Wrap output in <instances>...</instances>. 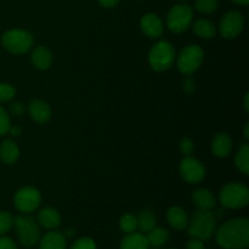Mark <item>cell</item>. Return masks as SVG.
<instances>
[{
  "label": "cell",
  "mask_w": 249,
  "mask_h": 249,
  "mask_svg": "<svg viewBox=\"0 0 249 249\" xmlns=\"http://www.w3.org/2000/svg\"><path fill=\"white\" fill-rule=\"evenodd\" d=\"M203 58V49L197 44H191V45H186L180 51L179 55L175 57V61H177L179 72H181L182 74L191 75L201 67Z\"/></svg>",
  "instance_id": "cell-7"
},
{
  "label": "cell",
  "mask_w": 249,
  "mask_h": 249,
  "mask_svg": "<svg viewBox=\"0 0 249 249\" xmlns=\"http://www.w3.org/2000/svg\"><path fill=\"white\" fill-rule=\"evenodd\" d=\"M53 53L46 46L38 45L32 50L31 61L36 70L46 71L53 65Z\"/></svg>",
  "instance_id": "cell-16"
},
{
  "label": "cell",
  "mask_w": 249,
  "mask_h": 249,
  "mask_svg": "<svg viewBox=\"0 0 249 249\" xmlns=\"http://www.w3.org/2000/svg\"><path fill=\"white\" fill-rule=\"evenodd\" d=\"M19 158V148L11 139H5L0 143V160L7 165L15 164Z\"/></svg>",
  "instance_id": "cell-20"
},
{
  "label": "cell",
  "mask_w": 249,
  "mask_h": 249,
  "mask_svg": "<svg viewBox=\"0 0 249 249\" xmlns=\"http://www.w3.org/2000/svg\"><path fill=\"white\" fill-rule=\"evenodd\" d=\"M97 1H99V4L101 5L102 7H105V9H112V7L117 6L121 0H97Z\"/></svg>",
  "instance_id": "cell-37"
},
{
  "label": "cell",
  "mask_w": 249,
  "mask_h": 249,
  "mask_svg": "<svg viewBox=\"0 0 249 249\" xmlns=\"http://www.w3.org/2000/svg\"><path fill=\"white\" fill-rule=\"evenodd\" d=\"M136 219H138V230L142 233H147L155 226H157V218L151 211H141L139 215H136Z\"/></svg>",
  "instance_id": "cell-24"
},
{
  "label": "cell",
  "mask_w": 249,
  "mask_h": 249,
  "mask_svg": "<svg viewBox=\"0 0 249 249\" xmlns=\"http://www.w3.org/2000/svg\"><path fill=\"white\" fill-rule=\"evenodd\" d=\"M14 228V215L6 211L0 212V236H5Z\"/></svg>",
  "instance_id": "cell-28"
},
{
  "label": "cell",
  "mask_w": 249,
  "mask_h": 249,
  "mask_svg": "<svg viewBox=\"0 0 249 249\" xmlns=\"http://www.w3.org/2000/svg\"><path fill=\"white\" fill-rule=\"evenodd\" d=\"M182 1H185V0H182Z\"/></svg>",
  "instance_id": "cell-44"
},
{
  "label": "cell",
  "mask_w": 249,
  "mask_h": 249,
  "mask_svg": "<svg viewBox=\"0 0 249 249\" xmlns=\"http://www.w3.org/2000/svg\"><path fill=\"white\" fill-rule=\"evenodd\" d=\"M243 27H245L243 15L237 10H231L224 15L219 24L220 36L224 39H235L243 31Z\"/></svg>",
  "instance_id": "cell-11"
},
{
  "label": "cell",
  "mask_w": 249,
  "mask_h": 249,
  "mask_svg": "<svg viewBox=\"0 0 249 249\" xmlns=\"http://www.w3.org/2000/svg\"><path fill=\"white\" fill-rule=\"evenodd\" d=\"M14 228L16 230L18 242L24 248L34 247L40 240V226L38 221L29 214H19L14 216Z\"/></svg>",
  "instance_id": "cell-3"
},
{
  "label": "cell",
  "mask_w": 249,
  "mask_h": 249,
  "mask_svg": "<svg viewBox=\"0 0 249 249\" xmlns=\"http://www.w3.org/2000/svg\"><path fill=\"white\" fill-rule=\"evenodd\" d=\"M189 215L181 207L173 206L167 211V221L172 229L177 231L186 230L189 225Z\"/></svg>",
  "instance_id": "cell-17"
},
{
  "label": "cell",
  "mask_w": 249,
  "mask_h": 249,
  "mask_svg": "<svg viewBox=\"0 0 249 249\" xmlns=\"http://www.w3.org/2000/svg\"><path fill=\"white\" fill-rule=\"evenodd\" d=\"M119 249H150L147 237L142 232L126 233L121 241Z\"/></svg>",
  "instance_id": "cell-21"
},
{
  "label": "cell",
  "mask_w": 249,
  "mask_h": 249,
  "mask_svg": "<svg viewBox=\"0 0 249 249\" xmlns=\"http://www.w3.org/2000/svg\"><path fill=\"white\" fill-rule=\"evenodd\" d=\"M248 129H249V124L247 123V124H246V128H245V138L246 139H249V130H248Z\"/></svg>",
  "instance_id": "cell-41"
},
{
  "label": "cell",
  "mask_w": 249,
  "mask_h": 249,
  "mask_svg": "<svg viewBox=\"0 0 249 249\" xmlns=\"http://www.w3.org/2000/svg\"><path fill=\"white\" fill-rule=\"evenodd\" d=\"M232 150V140L226 133L216 134L212 141V151L214 156L219 158H225L230 155Z\"/></svg>",
  "instance_id": "cell-19"
},
{
  "label": "cell",
  "mask_w": 249,
  "mask_h": 249,
  "mask_svg": "<svg viewBox=\"0 0 249 249\" xmlns=\"http://www.w3.org/2000/svg\"><path fill=\"white\" fill-rule=\"evenodd\" d=\"M194 10L187 4H178L167 15V27L173 33H184L192 23Z\"/></svg>",
  "instance_id": "cell-8"
},
{
  "label": "cell",
  "mask_w": 249,
  "mask_h": 249,
  "mask_svg": "<svg viewBox=\"0 0 249 249\" xmlns=\"http://www.w3.org/2000/svg\"><path fill=\"white\" fill-rule=\"evenodd\" d=\"M27 112L32 121L38 124H46L51 119L53 114L50 105L40 99L32 100L27 106Z\"/></svg>",
  "instance_id": "cell-12"
},
{
  "label": "cell",
  "mask_w": 249,
  "mask_h": 249,
  "mask_svg": "<svg viewBox=\"0 0 249 249\" xmlns=\"http://www.w3.org/2000/svg\"><path fill=\"white\" fill-rule=\"evenodd\" d=\"M235 165L245 175L249 174V145L243 143L235 156Z\"/></svg>",
  "instance_id": "cell-25"
},
{
  "label": "cell",
  "mask_w": 249,
  "mask_h": 249,
  "mask_svg": "<svg viewBox=\"0 0 249 249\" xmlns=\"http://www.w3.org/2000/svg\"><path fill=\"white\" fill-rule=\"evenodd\" d=\"M41 195L33 186H23L15 194L14 206L21 214H31L39 208Z\"/></svg>",
  "instance_id": "cell-9"
},
{
  "label": "cell",
  "mask_w": 249,
  "mask_h": 249,
  "mask_svg": "<svg viewBox=\"0 0 249 249\" xmlns=\"http://www.w3.org/2000/svg\"><path fill=\"white\" fill-rule=\"evenodd\" d=\"M140 28L146 36L157 39L164 32V23L156 14H146L140 19Z\"/></svg>",
  "instance_id": "cell-13"
},
{
  "label": "cell",
  "mask_w": 249,
  "mask_h": 249,
  "mask_svg": "<svg viewBox=\"0 0 249 249\" xmlns=\"http://www.w3.org/2000/svg\"><path fill=\"white\" fill-rule=\"evenodd\" d=\"M232 2H235V4L237 5H247L249 2V0H231Z\"/></svg>",
  "instance_id": "cell-40"
},
{
  "label": "cell",
  "mask_w": 249,
  "mask_h": 249,
  "mask_svg": "<svg viewBox=\"0 0 249 249\" xmlns=\"http://www.w3.org/2000/svg\"><path fill=\"white\" fill-rule=\"evenodd\" d=\"M0 249H18L16 242L7 236H0Z\"/></svg>",
  "instance_id": "cell-34"
},
{
  "label": "cell",
  "mask_w": 249,
  "mask_h": 249,
  "mask_svg": "<svg viewBox=\"0 0 249 249\" xmlns=\"http://www.w3.org/2000/svg\"><path fill=\"white\" fill-rule=\"evenodd\" d=\"M36 221H38L40 228L46 229V230H57L61 225V215L55 208L51 207H45L38 212L36 215Z\"/></svg>",
  "instance_id": "cell-14"
},
{
  "label": "cell",
  "mask_w": 249,
  "mask_h": 249,
  "mask_svg": "<svg viewBox=\"0 0 249 249\" xmlns=\"http://www.w3.org/2000/svg\"><path fill=\"white\" fill-rule=\"evenodd\" d=\"M70 249H97L96 242L90 237L78 238L72 243Z\"/></svg>",
  "instance_id": "cell-30"
},
{
  "label": "cell",
  "mask_w": 249,
  "mask_h": 249,
  "mask_svg": "<svg viewBox=\"0 0 249 249\" xmlns=\"http://www.w3.org/2000/svg\"><path fill=\"white\" fill-rule=\"evenodd\" d=\"M195 9L201 14H213L218 9V0H196Z\"/></svg>",
  "instance_id": "cell-27"
},
{
  "label": "cell",
  "mask_w": 249,
  "mask_h": 249,
  "mask_svg": "<svg viewBox=\"0 0 249 249\" xmlns=\"http://www.w3.org/2000/svg\"><path fill=\"white\" fill-rule=\"evenodd\" d=\"M192 201L201 211H213L216 204L215 196L208 189L195 190L192 194Z\"/></svg>",
  "instance_id": "cell-18"
},
{
  "label": "cell",
  "mask_w": 249,
  "mask_h": 249,
  "mask_svg": "<svg viewBox=\"0 0 249 249\" xmlns=\"http://www.w3.org/2000/svg\"><path fill=\"white\" fill-rule=\"evenodd\" d=\"M10 125H11V121H10L9 113L4 107L0 106V136L6 135Z\"/></svg>",
  "instance_id": "cell-31"
},
{
  "label": "cell",
  "mask_w": 249,
  "mask_h": 249,
  "mask_svg": "<svg viewBox=\"0 0 249 249\" xmlns=\"http://www.w3.org/2000/svg\"><path fill=\"white\" fill-rule=\"evenodd\" d=\"M195 34L202 39H212L215 36L216 28L213 22L206 18H198L192 24Z\"/></svg>",
  "instance_id": "cell-22"
},
{
  "label": "cell",
  "mask_w": 249,
  "mask_h": 249,
  "mask_svg": "<svg viewBox=\"0 0 249 249\" xmlns=\"http://www.w3.org/2000/svg\"><path fill=\"white\" fill-rule=\"evenodd\" d=\"M195 150V143L194 141L190 138H184L180 141V151L184 153L185 156H191Z\"/></svg>",
  "instance_id": "cell-32"
},
{
  "label": "cell",
  "mask_w": 249,
  "mask_h": 249,
  "mask_svg": "<svg viewBox=\"0 0 249 249\" xmlns=\"http://www.w3.org/2000/svg\"><path fill=\"white\" fill-rule=\"evenodd\" d=\"M169 231L165 228H158L155 226L151 231H148L146 233V237H147L148 243H150V247L160 248L163 247L164 245H167V242L169 241Z\"/></svg>",
  "instance_id": "cell-23"
},
{
  "label": "cell",
  "mask_w": 249,
  "mask_h": 249,
  "mask_svg": "<svg viewBox=\"0 0 249 249\" xmlns=\"http://www.w3.org/2000/svg\"><path fill=\"white\" fill-rule=\"evenodd\" d=\"M186 249H206V245H204V241L196 237H191L187 241Z\"/></svg>",
  "instance_id": "cell-35"
},
{
  "label": "cell",
  "mask_w": 249,
  "mask_h": 249,
  "mask_svg": "<svg viewBox=\"0 0 249 249\" xmlns=\"http://www.w3.org/2000/svg\"><path fill=\"white\" fill-rule=\"evenodd\" d=\"M119 228L125 233L135 232L138 230V219H136V215L130 213L123 214L121 219H119Z\"/></svg>",
  "instance_id": "cell-26"
},
{
  "label": "cell",
  "mask_w": 249,
  "mask_h": 249,
  "mask_svg": "<svg viewBox=\"0 0 249 249\" xmlns=\"http://www.w3.org/2000/svg\"><path fill=\"white\" fill-rule=\"evenodd\" d=\"M218 228L216 216L212 211H198L189 220L186 230L190 237H196L202 241H207L213 237Z\"/></svg>",
  "instance_id": "cell-2"
},
{
  "label": "cell",
  "mask_w": 249,
  "mask_h": 249,
  "mask_svg": "<svg viewBox=\"0 0 249 249\" xmlns=\"http://www.w3.org/2000/svg\"><path fill=\"white\" fill-rule=\"evenodd\" d=\"M245 108H246V111H248V109H249V107H248V94L246 95V97H245Z\"/></svg>",
  "instance_id": "cell-42"
},
{
  "label": "cell",
  "mask_w": 249,
  "mask_h": 249,
  "mask_svg": "<svg viewBox=\"0 0 249 249\" xmlns=\"http://www.w3.org/2000/svg\"><path fill=\"white\" fill-rule=\"evenodd\" d=\"M219 201L224 208L240 209L249 202V189L241 182L226 184L219 194Z\"/></svg>",
  "instance_id": "cell-6"
},
{
  "label": "cell",
  "mask_w": 249,
  "mask_h": 249,
  "mask_svg": "<svg viewBox=\"0 0 249 249\" xmlns=\"http://www.w3.org/2000/svg\"><path fill=\"white\" fill-rule=\"evenodd\" d=\"M179 170L182 179L192 185L199 184L206 177V168L203 163L192 156H185L184 160L180 162Z\"/></svg>",
  "instance_id": "cell-10"
},
{
  "label": "cell",
  "mask_w": 249,
  "mask_h": 249,
  "mask_svg": "<svg viewBox=\"0 0 249 249\" xmlns=\"http://www.w3.org/2000/svg\"><path fill=\"white\" fill-rule=\"evenodd\" d=\"M215 241L224 249H247L249 246V221L247 218H235L216 228Z\"/></svg>",
  "instance_id": "cell-1"
},
{
  "label": "cell",
  "mask_w": 249,
  "mask_h": 249,
  "mask_svg": "<svg viewBox=\"0 0 249 249\" xmlns=\"http://www.w3.org/2000/svg\"><path fill=\"white\" fill-rule=\"evenodd\" d=\"M175 57L177 53L174 46L167 40H158L153 44L147 55L148 63L156 72H164L169 70L174 63Z\"/></svg>",
  "instance_id": "cell-4"
},
{
  "label": "cell",
  "mask_w": 249,
  "mask_h": 249,
  "mask_svg": "<svg viewBox=\"0 0 249 249\" xmlns=\"http://www.w3.org/2000/svg\"><path fill=\"white\" fill-rule=\"evenodd\" d=\"M184 89L187 94H192V92L195 91V89H196V84H195V80L192 79L191 77L186 78V80H185L184 83Z\"/></svg>",
  "instance_id": "cell-36"
},
{
  "label": "cell",
  "mask_w": 249,
  "mask_h": 249,
  "mask_svg": "<svg viewBox=\"0 0 249 249\" xmlns=\"http://www.w3.org/2000/svg\"><path fill=\"white\" fill-rule=\"evenodd\" d=\"M16 95V89L9 83H0V102H9Z\"/></svg>",
  "instance_id": "cell-29"
},
{
  "label": "cell",
  "mask_w": 249,
  "mask_h": 249,
  "mask_svg": "<svg viewBox=\"0 0 249 249\" xmlns=\"http://www.w3.org/2000/svg\"><path fill=\"white\" fill-rule=\"evenodd\" d=\"M39 249H67V238L57 230H50L39 240Z\"/></svg>",
  "instance_id": "cell-15"
},
{
  "label": "cell",
  "mask_w": 249,
  "mask_h": 249,
  "mask_svg": "<svg viewBox=\"0 0 249 249\" xmlns=\"http://www.w3.org/2000/svg\"><path fill=\"white\" fill-rule=\"evenodd\" d=\"M75 230L74 229H72V228H68L67 230L65 231V233H63V235H65V237L66 238H73L75 236Z\"/></svg>",
  "instance_id": "cell-39"
},
{
  "label": "cell",
  "mask_w": 249,
  "mask_h": 249,
  "mask_svg": "<svg viewBox=\"0 0 249 249\" xmlns=\"http://www.w3.org/2000/svg\"><path fill=\"white\" fill-rule=\"evenodd\" d=\"M34 43L31 32L21 28H14L5 32L1 36V44L9 53L15 55H23L28 53Z\"/></svg>",
  "instance_id": "cell-5"
},
{
  "label": "cell",
  "mask_w": 249,
  "mask_h": 249,
  "mask_svg": "<svg viewBox=\"0 0 249 249\" xmlns=\"http://www.w3.org/2000/svg\"><path fill=\"white\" fill-rule=\"evenodd\" d=\"M10 112H11L14 116L21 117L22 114L26 112V106H24L22 102H18V101L12 102V104L10 105Z\"/></svg>",
  "instance_id": "cell-33"
},
{
  "label": "cell",
  "mask_w": 249,
  "mask_h": 249,
  "mask_svg": "<svg viewBox=\"0 0 249 249\" xmlns=\"http://www.w3.org/2000/svg\"><path fill=\"white\" fill-rule=\"evenodd\" d=\"M7 134H10L11 136H19L22 134V128L19 125H12L11 124Z\"/></svg>",
  "instance_id": "cell-38"
},
{
  "label": "cell",
  "mask_w": 249,
  "mask_h": 249,
  "mask_svg": "<svg viewBox=\"0 0 249 249\" xmlns=\"http://www.w3.org/2000/svg\"><path fill=\"white\" fill-rule=\"evenodd\" d=\"M169 249H177V248H169Z\"/></svg>",
  "instance_id": "cell-43"
}]
</instances>
